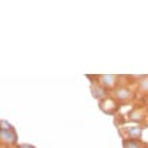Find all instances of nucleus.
Returning a JSON list of instances; mask_svg holds the SVG:
<instances>
[{
	"instance_id": "f257e3e1",
	"label": "nucleus",
	"mask_w": 148,
	"mask_h": 148,
	"mask_svg": "<svg viewBox=\"0 0 148 148\" xmlns=\"http://www.w3.org/2000/svg\"><path fill=\"white\" fill-rule=\"evenodd\" d=\"M101 82L105 86H113L116 84V77H114V75H102Z\"/></svg>"
},
{
	"instance_id": "f03ea898",
	"label": "nucleus",
	"mask_w": 148,
	"mask_h": 148,
	"mask_svg": "<svg viewBox=\"0 0 148 148\" xmlns=\"http://www.w3.org/2000/svg\"><path fill=\"white\" fill-rule=\"evenodd\" d=\"M117 97L121 98V100H127V98L131 97V93H129L128 89H124V88H121V89L117 90Z\"/></svg>"
},
{
	"instance_id": "7ed1b4c3",
	"label": "nucleus",
	"mask_w": 148,
	"mask_h": 148,
	"mask_svg": "<svg viewBox=\"0 0 148 148\" xmlns=\"http://www.w3.org/2000/svg\"><path fill=\"white\" fill-rule=\"evenodd\" d=\"M140 86H141V89L143 90H148V77L144 78V79L140 82Z\"/></svg>"
},
{
	"instance_id": "20e7f679",
	"label": "nucleus",
	"mask_w": 148,
	"mask_h": 148,
	"mask_svg": "<svg viewBox=\"0 0 148 148\" xmlns=\"http://www.w3.org/2000/svg\"><path fill=\"white\" fill-rule=\"evenodd\" d=\"M129 133H131V135H137V136H140L141 129L140 128H132V129H129Z\"/></svg>"
},
{
	"instance_id": "39448f33",
	"label": "nucleus",
	"mask_w": 148,
	"mask_h": 148,
	"mask_svg": "<svg viewBox=\"0 0 148 148\" xmlns=\"http://www.w3.org/2000/svg\"><path fill=\"white\" fill-rule=\"evenodd\" d=\"M22 148H32V147H31V145H23Z\"/></svg>"
}]
</instances>
